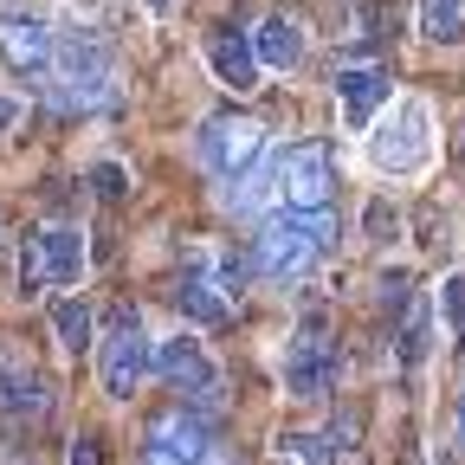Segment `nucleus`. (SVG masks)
Instances as JSON below:
<instances>
[{"mask_svg":"<svg viewBox=\"0 0 465 465\" xmlns=\"http://www.w3.org/2000/svg\"><path fill=\"white\" fill-rule=\"evenodd\" d=\"M336 246V213H284V220H265L259 226V240H252V265L259 278L272 284H291V278H304L323 265V252Z\"/></svg>","mask_w":465,"mask_h":465,"instance_id":"nucleus-1","label":"nucleus"},{"mask_svg":"<svg viewBox=\"0 0 465 465\" xmlns=\"http://www.w3.org/2000/svg\"><path fill=\"white\" fill-rule=\"evenodd\" d=\"M369 162L381 174H420L433 162V110H427V97H401L388 110V124L369 130Z\"/></svg>","mask_w":465,"mask_h":465,"instance_id":"nucleus-2","label":"nucleus"},{"mask_svg":"<svg viewBox=\"0 0 465 465\" xmlns=\"http://www.w3.org/2000/svg\"><path fill=\"white\" fill-rule=\"evenodd\" d=\"M52 72H58V104L65 110H97L110 104V45L97 33H65L52 45Z\"/></svg>","mask_w":465,"mask_h":465,"instance_id":"nucleus-3","label":"nucleus"},{"mask_svg":"<svg viewBox=\"0 0 465 465\" xmlns=\"http://www.w3.org/2000/svg\"><path fill=\"white\" fill-rule=\"evenodd\" d=\"M240 284H246V265L232 252H194L182 284H174V304H182V317H194V323H220L232 311V298H240Z\"/></svg>","mask_w":465,"mask_h":465,"instance_id":"nucleus-4","label":"nucleus"},{"mask_svg":"<svg viewBox=\"0 0 465 465\" xmlns=\"http://www.w3.org/2000/svg\"><path fill=\"white\" fill-rule=\"evenodd\" d=\"M278 194H284L291 213H323L336 201V155H330V143L278 149Z\"/></svg>","mask_w":465,"mask_h":465,"instance_id":"nucleus-5","label":"nucleus"},{"mask_svg":"<svg viewBox=\"0 0 465 465\" xmlns=\"http://www.w3.org/2000/svg\"><path fill=\"white\" fill-rule=\"evenodd\" d=\"M97 369H104V388H110L116 401H130V394L143 388V375L155 369V356H149V336H143L136 311H110V336H104Z\"/></svg>","mask_w":465,"mask_h":465,"instance_id":"nucleus-6","label":"nucleus"},{"mask_svg":"<svg viewBox=\"0 0 465 465\" xmlns=\"http://www.w3.org/2000/svg\"><path fill=\"white\" fill-rule=\"evenodd\" d=\"M155 375L182 394L188 407H220V369H213V356L201 349V336H168L155 349Z\"/></svg>","mask_w":465,"mask_h":465,"instance_id":"nucleus-7","label":"nucleus"},{"mask_svg":"<svg viewBox=\"0 0 465 465\" xmlns=\"http://www.w3.org/2000/svg\"><path fill=\"white\" fill-rule=\"evenodd\" d=\"M259 155H265V124L259 116H207L201 124V162L220 174V182L246 174Z\"/></svg>","mask_w":465,"mask_h":465,"instance_id":"nucleus-8","label":"nucleus"},{"mask_svg":"<svg viewBox=\"0 0 465 465\" xmlns=\"http://www.w3.org/2000/svg\"><path fill=\"white\" fill-rule=\"evenodd\" d=\"M336 369H342L336 342H330V336H323V323L311 317L298 336H291V349H284V394L317 401V394H330V388H336Z\"/></svg>","mask_w":465,"mask_h":465,"instance_id":"nucleus-9","label":"nucleus"},{"mask_svg":"<svg viewBox=\"0 0 465 465\" xmlns=\"http://www.w3.org/2000/svg\"><path fill=\"white\" fill-rule=\"evenodd\" d=\"M149 465H213V427L194 414V407H174L149 427V446H143Z\"/></svg>","mask_w":465,"mask_h":465,"instance_id":"nucleus-10","label":"nucleus"},{"mask_svg":"<svg viewBox=\"0 0 465 465\" xmlns=\"http://www.w3.org/2000/svg\"><path fill=\"white\" fill-rule=\"evenodd\" d=\"M52 26L39 20V14H7L0 20V52H7V65L20 72V78H45L52 72Z\"/></svg>","mask_w":465,"mask_h":465,"instance_id":"nucleus-11","label":"nucleus"},{"mask_svg":"<svg viewBox=\"0 0 465 465\" xmlns=\"http://www.w3.org/2000/svg\"><path fill=\"white\" fill-rule=\"evenodd\" d=\"M388 91H394L388 65H342V72H336L342 124H349V130H375V110L388 104Z\"/></svg>","mask_w":465,"mask_h":465,"instance_id":"nucleus-12","label":"nucleus"},{"mask_svg":"<svg viewBox=\"0 0 465 465\" xmlns=\"http://www.w3.org/2000/svg\"><path fill=\"white\" fill-rule=\"evenodd\" d=\"M207 65H213V78L226 84V91H252L259 84V52H252V39L240 33V26H220L213 39H207Z\"/></svg>","mask_w":465,"mask_h":465,"instance_id":"nucleus-13","label":"nucleus"},{"mask_svg":"<svg viewBox=\"0 0 465 465\" xmlns=\"http://www.w3.org/2000/svg\"><path fill=\"white\" fill-rule=\"evenodd\" d=\"M45 407H52V394H45L39 369L0 349V414H14V420H39Z\"/></svg>","mask_w":465,"mask_h":465,"instance_id":"nucleus-14","label":"nucleus"},{"mask_svg":"<svg viewBox=\"0 0 465 465\" xmlns=\"http://www.w3.org/2000/svg\"><path fill=\"white\" fill-rule=\"evenodd\" d=\"M252 52H259V65L291 72V65L304 58V26L291 20V14H265V20H259V33H252Z\"/></svg>","mask_w":465,"mask_h":465,"instance_id":"nucleus-15","label":"nucleus"},{"mask_svg":"<svg viewBox=\"0 0 465 465\" xmlns=\"http://www.w3.org/2000/svg\"><path fill=\"white\" fill-rule=\"evenodd\" d=\"M39 252H45V278L52 284H78L84 278V240H78V226H39Z\"/></svg>","mask_w":465,"mask_h":465,"instance_id":"nucleus-16","label":"nucleus"},{"mask_svg":"<svg viewBox=\"0 0 465 465\" xmlns=\"http://www.w3.org/2000/svg\"><path fill=\"white\" fill-rule=\"evenodd\" d=\"M232 182H240V188H226V207L232 213H252V207H265L272 194H278V149H265L246 174H232Z\"/></svg>","mask_w":465,"mask_h":465,"instance_id":"nucleus-17","label":"nucleus"},{"mask_svg":"<svg viewBox=\"0 0 465 465\" xmlns=\"http://www.w3.org/2000/svg\"><path fill=\"white\" fill-rule=\"evenodd\" d=\"M420 33L433 45H465V0H420Z\"/></svg>","mask_w":465,"mask_h":465,"instance_id":"nucleus-18","label":"nucleus"},{"mask_svg":"<svg viewBox=\"0 0 465 465\" xmlns=\"http://www.w3.org/2000/svg\"><path fill=\"white\" fill-rule=\"evenodd\" d=\"M349 446L356 440H336V433H284L278 440L284 459H304V465H336V459H349Z\"/></svg>","mask_w":465,"mask_h":465,"instance_id":"nucleus-19","label":"nucleus"},{"mask_svg":"<svg viewBox=\"0 0 465 465\" xmlns=\"http://www.w3.org/2000/svg\"><path fill=\"white\" fill-rule=\"evenodd\" d=\"M52 330H58V342H65L72 356H84L91 349V304L84 298H58L52 304Z\"/></svg>","mask_w":465,"mask_h":465,"instance_id":"nucleus-20","label":"nucleus"},{"mask_svg":"<svg viewBox=\"0 0 465 465\" xmlns=\"http://www.w3.org/2000/svg\"><path fill=\"white\" fill-rule=\"evenodd\" d=\"M427 349H433V304H414L407 311V330H401V362L407 369L427 362Z\"/></svg>","mask_w":465,"mask_h":465,"instance_id":"nucleus-21","label":"nucleus"},{"mask_svg":"<svg viewBox=\"0 0 465 465\" xmlns=\"http://www.w3.org/2000/svg\"><path fill=\"white\" fill-rule=\"evenodd\" d=\"M45 284H52V278H45V252H39V232H33V240L20 246V291H26V298H39Z\"/></svg>","mask_w":465,"mask_h":465,"instance_id":"nucleus-22","label":"nucleus"},{"mask_svg":"<svg viewBox=\"0 0 465 465\" xmlns=\"http://www.w3.org/2000/svg\"><path fill=\"white\" fill-rule=\"evenodd\" d=\"M440 304H446V330L465 342V272H452V278L440 284Z\"/></svg>","mask_w":465,"mask_h":465,"instance_id":"nucleus-23","label":"nucleus"},{"mask_svg":"<svg viewBox=\"0 0 465 465\" xmlns=\"http://www.w3.org/2000/svg\"><path fill=\"white\" fill-rule=\"evenodd\" d=\"M91 188H97L104 201H124L130 182H124V168H116V162H97V168H91Z\"/></svg>","mask_w":465,"mask_h":465,"instance_id":"nucleus-24","label":"nucleus"},{"mask_svg":"<svg viewBox=\"0 0 465 465\" xmlns=\"http://www.w3.org/2000/svg\"><path fill=\"white\" fill-rule=\"evenodd\" d=\"M362 220H369V240H394V226H401V213H394L388 201H369Z\"/></svg>","mask_w":465,"mask_h":465,"instance_id":"nucleus-25","label":"nucleus"},{"mask_svg":"<svg viewBox=\"0 0 465 465\" xmlns=\"http://www.w3.org/2000/svg\"><path fill=\"white\" fill-rule=\"evenodd\" d=\"M65 465H104V446H97V440H78V446H72V459H65Z\"/></svg>","mask_w":465,"mask_h":465,"instance_id":"nucleus-26","label":"nucleus"},{"mask_svg":"<svg viewBox=\"0 0 465 465\" xmlns=\"http://www.w3.org/2000/svg\"><path fill=\"white\" fill-rule=\"evenodd\" d=\"M401 298H407V272H388L381 278V304H401Z\"/></svg>","mask_w":465,"mask_h":465,"instance_id":"nucleus-27","label":"nucleus"},{"mask_svg":"<svg viewBox=\"0 0 465 465\" xmlns=\"http://www.w3.org/2000/svg\"><path fill=\"white\" fill-rule=\"evenodd\" d=\"M14 124H20V104H14V97H0V130H14Z\"/></svg>","mask_w":465,"mask_h":465,"instance_id":"nucleus-28","label":"nucleus"},{"mask_svg":"<svg viewBox=\"0 0 465 465\" xmlns=\"http://www.w3.org/2000/svg\"><path fill=\"white\" fill-rule=\"evenodd\" d=\"M143 7H149L155 20H168V14H174V0H143Z\"/></svg>","mask_w":465,"mask_h":465,"instance_id":"nucleus-29","label":"nucleus"},{"mask_svg":"<svg viewBox=\"0 0 465 465\" xmlns=\"http://www.w3.org/2000/svg\"><path fill=\"white\" fill-rule=\"evenodd\" d=\"M459 446H465V394H459Z\"/></svg>","mask_w":465,"mask_h":465,"instance_id":"nucleus-30","label":"nucleus"}]
</instances>
